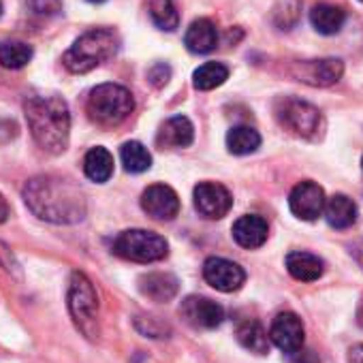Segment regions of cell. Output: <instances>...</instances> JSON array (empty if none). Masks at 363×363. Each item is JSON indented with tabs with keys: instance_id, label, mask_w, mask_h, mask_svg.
<instances>
[{
	"instance_id": "cell-13",
	"label": "cell",
	"mask_w": 363,
	"mask_h": 363,
	"mask_svg": "<svg viewBox=\"0 0 363 363\" xmlns=\"http://www.w3.org/2000/svg\"><path fill=\"white\" fill-rule=\"evenodd\" d=\"M141 208L154 220H173L179 212V197L173 189L164 184H154L141 195Z\"/></svg>"
},
{
	"instance_id": "cell-24",
	"label": "cell",
	"mask_w": 363,
	"mask_h": 363,
	"mask_svg": "<svg viewBox=\"0 0 363 363\" xmlns=\"http://www.w3.org/2000/svg\"><path fill=\"white\" fill-rule=\"evenodd\" d=\"M261 145V135L252 126H233L227 133V147L235 156L252 154Z\"/></svg>"
},
{
	"instance_id": "cell-25",
	"label": "cell",
	"mask_w": 363,
	"mask_h": 363,
	"mask_svg": "<svg viewBox=\"0 0 363 363\" xmlns=\"http://www.w3.org/2000/svg\"><path fill=\"white\" fill-rule=\"evenodd\" d=\"M33 60V48L24 41H3L0 43V65L18 71Z\"/></svg>"
},
{
	"instance_id": "cell-21",
	"label": "cell",
	"mask_w": 363,
	"mask_h": 363,
	"mask_svg": "<svg viewBox=\"0 0 363 363\" xmlns=\"http://www.w3.org/2000/svg\"><path fill=\"white\" fill-rule=\"evenodd\" d=\"M139 289L145 297H150L152 301H169L175 297L177 293V278L171 274H162V272H154L147 276H141L139 280Z\"/></svg>"
},
{
	"instance_id": "cell-7",
	"label": "cell",
	"mask_w": 363,
	"mask_h": 363,
	"mask_svg": "<svg viewBox=\"0 0 363 363\" xmlns=\"http://www.w3.org/2000/svg\"><path fill=\"white\" fill-rule=\"evenodd\" d=\"M276 116L282 122L284 128H289L293 135L303 139H316L323 128V116L320 111L299 99H284L276 107Z\"/></svg>"
},
{
	"instance_id": "cell-20",
	"label": "cell",
	"mask_w": 363,
	"mask_h": 363,
	"mask_svg": "<svg viewBox=\"0 0 363 363\" xmlns=\"http://www.w3.org/2000/svg\"><path fill=\"white\" fill-rule=\"evenodd\" d=\"M344 22H346L344 9L335 7V5H329V3H318L310 11V24L320 35H335V33H340Z\"/></svg>"
},
{
	"instance_id": "cell-19",
	"label": "cell",
	"mask_w": 363,
	"mask_h": 363,
	"mask_svg": "<svg viewBox=\"0 0 363 363\" xmlns=\"http://www.w3.org/2000/svg\"><path fill=\"white\" fill-rule=\"evenodd\" d=\"M286 269L299 282H314V280H318L323 276L325 265L316 255L295 250V252H291L286 257Z\"/></svg>"
},
{
	"instance_id": "cell-6",
	"label": "cell",
	"mask_w": 363,
	"mask_h": 363,
	"mask_svg": "<svg viewBox=\"0 0 363 363\" xmlns=\"http://www.w3.org/2000/svg\"><path fill=\"white\" fill-rule=\"evenodd\" d=\"M111 250L126 259V261H135V263H156L160 259L167 257L169 252V244L162 235L154 233V231H145V229H128L122 231L116 240Z\"/></svg>"
},
{
	"instance_id": "cell-33",
	"label": "cell",
	"mask_w": 363,
	"mask_h": 363,
	"mask_svg": "<svg viewBox=\"0 0 363 363\" xmlns=\"http://www.w3.org/2000/svg\"><path fill=\"white\" fill-rule=\"evenodd\" d=\"M354 259H357V263L363 267V242H361L359 246H354Z\"/></svg>"
},
{
	"instance_id": "cell-1",
	"label": "cell",
	"mask_w": 363,
	"mask_h": 363,
	"mask_svg": "<svg viewBox=\"0 0 363 363\" xmlns=\"http://www.w3.org/2000/svg\"><path fill=\"white\" fill-rule=\"evenodd\" d=\"M24 201L35 216L54 225H73L86 216L84 193L69 179L39 175L26 182Z\"/></svg>"
},
{
	"instance_id": "cell-2",
	"label": "cell",
	"mask_w": 363,
	"mask_h": 363,
	"mask_svg": "<svg viewBox=\"0 0 363 363\" xmlns=\"http://www.w3.org/2000/svg\"><path fill=\"white\" fill-rule=\"evenodd\" d=\"M24 111L35 141L50 154H62L71 135V113L67 103L56 94H35L26 99Z\"/></svg>"
},
{
	"instance_id": "cell-36",
	"label": "cell",
	"mask_w": 363,
	"mask_h": 363,
	"mask_svg": "<svg viewBox=\"0 0 363 363\" xmlns=\"http://www.w3.org/2000/svg\"><path fill=\"white\" fill-rule=\"evenodd\" d=\"M361 169H363V158H361Z\"/></svg>"
},
{
	"instance_id": "cell-37",
	"label": "cell",
	"mask_w": 363,
	"mask_h": 363,
	"mask_svg": "<svg viewBox=\"0 0 363 363\" xmlns=\"http://www.w3.org/2000/svg\"><path fill=\"white\" fill-rule=\"evenodd\" d=\"M361 3H363V0H361Z\"/></svg>"
},
{
	"instance_id": "cell-26",
	"label": "cell",
	"mask_w": 363,
	"mask_h": 363,
	"mask_svg": "<svg viewBox=\"0 0 363 363\" xmlns=\"http://www.w3.org/2000/svg\"><path fill=\"white\" fill-rule=\"evenodd\" d=\"M120 158L128 173H143L152 167V154L139 141H126L120 147Z\"/></svg>"
},
{
	"instance_id": "cell-34",
	"label": "cell",
	"mask_w": 363,
	"mask_h": 363,
	"mask_svg": "<svg viewBox=\"0 0 363 363\" xmlns=\"http://www.w3.org/2000/svg\"><path fill=\"white\" fill-rule=\"evenodd\" d=\"M88 3H105V0H88Z\"/></svg>"
},
{
	"instance_id": "cell-29",
	"label": "cell",
	"mask_w": 363,
	"mask_h": 363,
	"mask_svg": "<svg viewBox=\"0 0 363 363\" xmlns=\"http://www.w3.org/2000/svg\"><path fill=\"white\" fill-rule=\"evenodd\" d=\"M30 9L39 16H56L62 9V0H30Z\"/></svg>"
},
{
	"instance_id": "cell-11",
	"label": "cell",
	"mask_w": 363,
	"mask_h": 363,
	"mask_svg": "<svg viewBox=\"0 0 363 363\" xmlns=\"http://www.w3.org/2000/svg\"><path fill=\"white\" fill-rule=\"evenodd\" d=\"M325 201L323 189L310 179L299 182L289 195V208L301 220H316L325 210Z\"/></svg>"
},
{
	"instance_id": "cell-14",
	"label": "cell",
	"mask_w": 363,
	"mask_h": 363,
	"mask_svg": "<svg viewBox=\"0 0 363 363\" xmlns=\"http://www.w3.org/2000/svg\"><path fill=\"white\" fill-rule=\"evenodd\" d=\"M267 235H269L267 220L257 214H246V216L238 218L233 225V240L242 248H248V250L261 248L267 242Z\"/></svg>"
},
{
	"instance_id": "cell-27",
	"label": "cell",
	"mask_w": 363,
	"mask_h": 363,
	"mask_svg": "<svg viewBox=\"0 0 363 363\" xmlns=\"http://www.w3.org/2000/svg\"><path fill=\"white\" fill-rule=\"evenodd\" d=\"M227 79H229V69L223 62H206L193 75V84L201 92L214 90V88L223 86Z\"/></svg>"
},
{
	"instance_id": "cell-12",
	"label": "cell",
	"mask_w": 363,
	"mask_h": 363,
	"mask_svg": "<svg viewBox=\"0 0 363 363\" xmlns=\"http://www.w3.org/2000/svg\"><path fill=\"white\" fill-rule=\"evenodd\" d=\"M303 323L297 314L293 312H282L274 318L272 327H269V340L284 352L293 354L303 346Z\"/></svg>"
},
{
	"instance_id": "cell-9",
	"label": "cell",
	"mask_w": 363,
	"mask_h": 363,
	"mask_svg": "<svg viewBox=\"0 0 363 363\" xmlns=\"http://www.w3.org/2000/svg\"><path fill=\"white\" fill-rule=\"evenodd\" d=\"M179 314L189 325H193L197 329H216L225 320L223 306L208 297H199V295H191L182 301Z\"/></svg>"
},
{
	"instance_id": "cell-17",
	"label": "cell",
	"mask_w": 363,
	"mask_h": 363,
	"mask_svg": "<svg viewBox=\"0 0 363 363\" xmlns=\"http://www.w3.org/2000/svg\"><path fill=\"white\" fill-rule=\"evenodd\" d=\"M184 43L193 54H210V52H214L216 45H218V30H216L214 22H210L206 18L195 20L191 24V28L186 30Z\"/></svg>"
},
{
	"instance_id": "cell-18",
	"label": "cell",
	"mask_w": 363,
	"mask_h": 363,
	"mask_svg": "<svg viewBox=\"0 0 363 363\" xmlns=\"http://www.w3.org/2000/svg\"><path fill=\"white\" fill-rule=\"evenodd\" d=\"M325 220L333 229H348L357 223V206L346 195H333L325 201Z\"/></svg>"
},
{
	"instance_id": "cell-8",
	"label": "cell",
	"mask_w": 363,
	"mask_h": 363,
	"mask_svg": "<svg viewBox=\"0 0 363 363\" xmlns=\"http://www.w3.org/2000/svg\"><path fill=\"white\" fill-rule=\"evenodd\" d=\"M195 208L199 216L208 220H218L229 214L233 208V197L231 193L216 182H201L195 189Z\"/></svg>"
},
{
	"instance_id": "cell-10",
	"label": "cell",
	"mask_w": 363,
	"mask_h": 363,
	"mask_svg": "<svg viewBox=\"0 0 363 363\" xmlns=\"http://www.w3.org/2000/svg\"><path fill=\"white\" fill-rule=\"evenodd\" d=\"M203 278L210 286H214L220 293H233L238 289H242L244 280H246V272L223 257H212L203 263Z\"/></svg>"
},
{
	"instance_id": "cell-23",
	"label": "cell",
	"mask_w": 363,
	"mask_h": 363,
	"mask_svg": "<svg viewBox=\"0 0 363 363\" xmlns=\"http://www.w3.org/2000/svg\"><path fill=\"white\" fill-rule=\"evenodd\" d=\"M238 342L257 354H267L269 352V333L263 329V325L259 320H244L238 325L235 329Z\"/></svg>"
},
{
	"instance_id": "cell-5",
	"label": "cell",
	"mask_w": 363,
	"mask_h": 363,
	"mask_svg": "<svg viewBox=\"0 0 363 363\" xmlns=\"http://www.w3.org/2000/svg\"><path fill=\"white\" fill-rule=\"evenodd\" d=\"M69 312L75 323V327L88 337H99V295L92 284V280L84 272H75L69 282V295H67Z\"/></svg>"
},
{
	"instance_id": "cell-30",
	"label": "cell",
	"mask_w": 363,
	"mask_h": 363,
	"mask_svg": "<svg viewBox=\"0 0 363 363\" xmlns=\"http://www.w3.org/2000/svg\"><path fill=\"white\" fill-rule=\"evenodd\" d=\"M147 77H150L152 86H156V88H162V86L169 82V77H171V69H169L167 65L158 62V65H154V67L150 69Z\"/></svg>"
},
{
	"instance_id": "cell-15",
	"label": "cell",
	"mask_w": 363,
	"mask_h": 363,
	"mask_svg": "<svg viewBox=\"0 0 363 363\" xmlns=\"http://www.w3.org/2000/svg\"><path fill=\"white\" fill-rule=\"evenodd\" d=\"M344 73V65L337 58H327V60H310L301 62L299 67V77L301 82L310 86H333Z\"/></svg>"
},
{
	"instance_id": "cell-31",
	"label": "cell",
	"mask_w": 363,
	"mask_h": 363,
	"mask_svg": "<svg viewBox=\"0 0 363 363\" xmlns=\"http://www.w3.org/2000/svg\"><path fill=\"white\" fill-rule=\"evenodd\" d=\"M348 361L350 363H363V344H354L348 350Z\"/></svg>"
},
{
	"instance_id": "cell-35",
	"label": "cell",
	"mask_w": 363,
	"mask_h": 363,
	"mask_svg": "<svg viewBox=\"0 0 363 363\" xmlns=\"http://www.w3.org/2000/svg\"><path fill=\"white\" fill-rule=\"evenodd\" d=\"M0 16H3V3H0Z\"/></svg>"
},
{
	"instance_id": "cell-22",
	"label": "cell",
	"mask_w": 363,
	"mask_h": 363,
	"mask_svg": "<svg viewBox=\"0 0 363 363\" xmlns=\"http://www.w3.org/2000/svg\"><path fill=\"white\" fill-rule=\"evenodd\" d=\"M84 173L88 179L96 182V184H105V182L113 175V156L107 147H92L88 150L84 158Z\"/></svg>"
},
{
	"instance_id": "cell-32",
	"label": "cell",
	"mask_w": 363,
	"mask_h": 363,
	"mask_svg": "<svg viewBox=\"0 0 363 363\" xmlns=\"http://www.w3.org/2000/svg\"><path fill=\"white\" fill-rule=\"evenodd\" d=\"M7 218H9V203L3 195H0V225H3Z\"/></svg>"
},
{
	"instance_id": "cell-3",
	"label": "cell",
	"mask_w": 363,
	"mask_h": 363,
	"mask_svg": "<svg viewBox=\"0 0 363 363\" xmlns=\"http://www.w3.org/2000/svg\"><path fill=\"white\" fill-rule=\"evenodd\" d=\"M120 50V39L109 28H94L82 35L65 54L62 62L71 73H88L107 62Z\"/></svg>"
},
{
	"instance_id": "cell-16",
	"label": "cell",
	"mask_w": 363,
	"mask_h": 363,
	"mask_svg": "<svg viewBox=\"0 0 363 363\" xmlns=\"http://www.w3.org/2000/svg\"><path fill=\"white\" fill-rule=\"evenodd\" d=\"M193 139H195V128L186 116L169 118L158 130V145L162 147H189Z\"/></svg>"
},
{
	"instance_id": "cell-28",
	"label": "cell",
	"mask_w": 363,
	"mask_h": 363,
	"mask_svg": "<svg viewBox=\"0 0 363 363\" xmlns=\"http://www.w3.org/2000/svg\"><path fill=\"white\" fill-rule=\"evenodd\" d=\"M150 18L160 30H175L179 24V13L173 0H150Z\"/></svg>"
},
{
	"instance_id": "cell-4",
	"label": "cell",
	"mask_w": 363,
	"mask_h": 363,
	"mask_svg": "<svg viewBox=\"0 0 363 363\" xmlns=\"http://www.w3.org/2000/svg\"><path fill=\"white\" fill-rule=\"evenodd\" d=\"M135 109L130 90L118 84H101L88 96V118L99 126H118Z\"/></svg>"
}]
</instances>
